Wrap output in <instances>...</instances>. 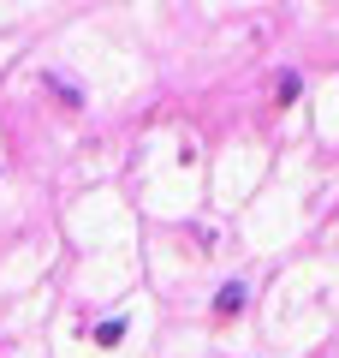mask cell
Listing matches in <instances>:
<instances>
[{
  "mask_svg": "<svg viewBox=\"0 0 339 358\" xmlns=\"http://www.w3.org/2000/svg\"><path fill=\"white\" fill-rule=\"evenodd\" d=\"M244 310V281H232V287H220V299H214V322H232Z\"/></svg>",
  "mask_w": 339,
  "mask_h": 358,
  "instance_id": "obj_1",
  "label": "cell"
},
{
  "mask_svg": "<svg viewBox=\"0 0 339 358\" xmlns=\"http://www.w3.org/2000/svg\"><path fill=\"white\" fill-rule=\"evenodd\" d=\"M298 90H303V78H298V72H280V78H274V96H280V108H292V102H298Z\"/></svg>",
  "mask_w": 339,
  "mask_h": 358,
  "instance_id": "obj_2",
  "label": "cell"
},
{
  "mask_svg": "<svg viewBox=\"0 0 339 358\" xmlns=\"http://www.w3.org/2000/svg\"><path fill=\"white\" fill-rule=\"evenodd\" d=\"M126 341V317H107V322H96V346H119Z\"/></svg>",
  "mask_w": 339,
  "mask_h": 358,
  "instance_id": "obj_3",
  "label": "cell"
}]
</instances>
